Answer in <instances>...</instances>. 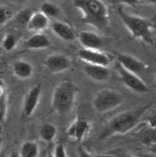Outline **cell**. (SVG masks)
Wrapping results in <instances>:
<instances>
[{
  "instance_id": "7c38bea8",
  "label": "cell",
  "mask_w": 156,
  "mask_h": 157,
  "mask_svg": "<svg viewBox=\"0 0 156 157\" xmlns=\"http://www.w3.org/2000/svg\"><path fill=\"white\" fill-rule=\"evenodd\" d=\"M77 39L83 48L99 50L103 44L101 37L91 31H82L77 34Z\"/></svg>"
},
{
  "instance_id": "7402d4cb",
  "label": "cell",
  "mask_w": 156,
  "mask_h": 157,
  "mask_svg": "<svg viewBox=\"0 0 156 157\" xmlns=\"http://www.w3.org/2000/svg\"><path fill=\"white\" fill-rule=\"evenodd\" d=\"M16 44H17L16 37L12 33H7V34H6L4 36L3 40H2L1 47L5 51L10 52V51H12L13 49L15 48Z\"/></svg>"
},
{
  "instance_id": "4fadbf2b",
  "label": "cell",
  "mask_w": 156,
  "mask_h": 157,
  "mask_svg": "<svg viewBox=\"0 0 156 157\" xmlns=\"http://www.w3.org/2000/svg\"><path fill=\"white\" fill-rule=\"evenodd\" d=\"M50 25L51 24L49 18L40 11H35L26 28L29 32H32L33 33H41L43 31L50 27Z\"/></svg>"
},
{
  "instance_id": "8fae6325",
  "label": "cell",
  "mask_w": 156,
  "mask_h": 157,
  "mask_svg": "<svg viewBox=\"0 0 156 157\" xmlns=\"http://www.w3.org/2000/svg\"><path fill=\"white\" fill-rule=\"evenodd\" d=\"M90 130V123L85 119L77 117L67 128V136L69 139L80 142Z\"/></svg>"
},
{
  "instance_id": "e0dca14e",
  "label": "cell",
  "mask_w": 156,
  "mask_h": 157,
  "mask_svg": "<svg viewBox=\"0 0 156 157\" xmlns=\"http://www.w3.org/2000/svg\"><path fill=\"white\" fill-rule=\"evenodd\" d=\"M51 45L48 37L41 33H34L25 40V46L29 49H45Z\"/></svg>"
},
{
  "instance_id": "ffe728a7",
  "label": "cell",
  "mask_w": 156,
  "mask_h": 157,
  "mask_svg": "<svg viewBox=\"0 0 156 157\" xmlns=\"http://www.w3.org/2000/svg\"><path fill=\"white\" fill-rule=\"evenodd\" d=\"M7 111H8V95L6 93V89L4 85V81L1 80V85H0V119H1L2 122H4L6 120Z\"/></svg>"
},
{
  "instance_id": "44dd1931",
  "label": "cell",
  "mask_w": 156,
  "mask_h": 157,
  "mask_svg": "<svg viewBox=\"0 0 156 157\" xmlns=\"http://www.w3.org/2000/svg\"><path fill=\"white\" fill-rule=\"evenodd\" d=\"M40 11L43 13L49 19L58 17L61 12L58 5H56L52 2H49V1H45L42 3Z\"/></svg>"
},
{
  "instance_id": "ba28073f",
  "label": "cell",
  "mask_w": 156,
  "mask_h": 157,
  "mask_svg": "<svg viewBox=\"0 0 156 157\" xmlns=\"http://www.w3.org/2000/svg\"><path fill=\"white\" fill-rule=\"evenodd\" d=\"M117 62L123 68L138 76L141 74L145 72L147 69V65L145 63L130 54H126V53L118 54Z\"/></svg>"
},
{
  "instance_id": "f1b7e54d",
  "label": "cell",
  "mask_w": 156,
  "mask_h": 157,
  "mask_svg": "<svg viewBox=\"0 0 156 157\" xmlns=\"http://www.w3.org/2000/svg\"><path fill=\"white\" fill-rule=\"evenodd\" d=\"M151 151L154 154V155H156V145H154L152 148H151Z\"/></svg>"
},
{
  "instance_id": "8992f818",
  "label": "cell",
  "mask_w": 156,
  "mask_h": 157,
  "mask_svg": "<svg viewBox=\"0 0 156 157\" xmlns=\"http://www.w3.org/2000/svg\"><path fill=\"white\" fill-rule=\"evenodd\" d=\"M117 71L119 74L120 80L126 87H127L132 92L137 94H147L149 93V88L144 83V81L140 78V76L129 72L123 68L120 65L118 64Z\"/></svg>"
},
{
  "instance_id": "f546056e",
  "label": "cell",
  "mask_w": 156,
  "mask_h": 157,
  "mask_svg": "<svg viewBox=\"0 0 156 157\" xmlns=\"http://www.w3.org/2000/svg\"><path fill=\"white\" fill-rule=\"evenodd\" d=\"M120 157H137V156H134V155H121Z\"/></svg>"
},
{
  "instance_id": "4dcf8cb0",
  "label": "cell",
  "mask_w": 156,
  "mask_h": 157,
  "mask_svg": "<svg viewBox=\"0 0 156 157\" xmlns=\"http://www.w3.org/2000/svg\"><path fill=\"white\" fill-rule=\"evenodd\" d=\"M47 157H55V156H54L53 153H49L48 155H47Z\"/></svg>"
},
{
  "instance_id": "ac0fdd59",
  "label": "cell",
  "mask_w": 156,
  "mask_h": 157,
  "mask_svg": "<svg viewBox=\"0 0 156 157\" xmlns=\"http://www.w3.org/2000/svg\"><path fill=\"white\" fill-rule=\"evenodd\" d=\"M57 132H58L57 127L54 124L46 122L40 126L39 135H40V138L43 142L49 143V142H52L54 140V138L57 136Z\"/></svg>"
},
{
  "instance_id": "5bb4252c",
  "label": "cell",
  "mask_w": 156,
  "mask_h": 157,
  "mask_svg": "<svg viewBox=\"0 0 156 157\" xmlns=\"http://www.w3.org/2000/svg\"><path fill=\"white\" fill-rule=\"evenodd\" d=\"M83 69H84V74L90 79L96 81V82H106L109 79V76H110L109 69L106 67L84 64Z\"/></svg>"
},
{
  "instance_id": "2e32d148",
  "label": "cell",
  "mask_w": 156,
  "mask_h": 157,
  "mask_svg": "<svg viewBox=\"0 0 156 157\" xmlns=\"http://www.w3.org/2000/svg\"><path fill=\"white\" fill-rule=\"evenodd\" d=\"M12 72L16 78L20 80H26L30 79L32 76L34 70L32 65L30 62L25 60H18L13 63Z\"/></svg>"
},
{
  "instance_id": "7a4b0ae2",
  "label": "cell",
  "mask_w": 156,
  "mask_h": 157,
  "mask_svg": "<svg viewBox=\"0 0 156 157\" xmlns=\"http://www.w3.org/2000/svg\"><path fill=\"white\" fill-rule=\"evenodd\" d=\"M145 109L146 108H136L116 115L104 127L101 138L104 139L112 135H124L129 132L139 123Z\"/></svg>"
},
{
  "instance_id": "3957f363",
  "label": "cell",
  "mask_w": 156,
  "mask_h": 157,
  "mask_svg": "<svg viewBox=\"0 0 156 157\" xmlns=\"http://www.w3.org/2000/svg\"><path fill=\"white\" fill-rule=\"evenodd\" d=\"M78 87L70 80L60 82L53 91L51 98V108L59 115L69 113L74 108Z\"/></svg>"
},
{
  "instance_id": "277c9868",
  "label": "cell",
  "mask_w": 156,
  "mask_h": 157,
  "mask_svg": "<svg viewBox=\"0 0 156 157\" xmlns=\"http://www.w3.org/2000/svg\"><path fill=\"white\" fill-rule=\"evenodd\" d=\"M118 13L134 38L145 42H152V24L147 19L128 13L122 6H119Z\"/></svg>"
},
{
  "instance_id": "6da1fadb",
  "label": "cell",
  "mask_w": 156,
  "mask_h": 157,
  "mask_svg": "<svg viewBox=\"0 0 156 157\" xmlns=\"http://www.w3.org/2000/svg\"><path fill=\"white\" fill-rule=\"evenodd\" d=\"M74 6L82 14L85 24L98 29L107 28L109 24V15L107 6L101 0H74Z\"/></svg>"
},
{
  "instance_id": "9c48e42d",
  "label": "cell",
  "mask_w": 156,
  "mask_h": 157,
  "mask_svg": "<svg viewBox=\"0 0 156 157\" xmlns=\"http://www.w3.org/2000/svg\"><path fill=\"white\" fill-rule=\"evenodd\" d=\"M41 85L40 84L32 86L24 97L23 104V113L24 117L29 118L35 112L40 102V98L41 95Z\"/></svg>"
},
{
  "instance_id": "603a6c76",
  "label": "cell",
  "mask_w": 156,
  "mask_h": 157,
  "mask_svg": "<svg viewBox=\"0 0 156 157\" xmlns=\"http://www.w3.org/2000/svg\"><path fill=\"white\" fill-rule=\"evenodd\" d=\"M35 11H32L31 8H24L18 13L15 16V20L19 24H22L24 26H27L29 24L33 13Z\"/></svg>"
},
{
  "instance_id": "30bf717a",
  "label": "cell",
  "mask_w": 156,
  "mask_h": 157,
  "mask_svg": "<svg viewBox=\"0 0 156 157\" xmlns=\"http://www.w3.org/2000/svg\"><path fill=\"white\" fill-rule=\"evenodd\" d=\"M44 65L50 72L61 73L67 71L71 67L72 61L67 55L55 53L49 55L45 59Z\"/></svg>"
},
{
  "instance_id": "83f0119b",
  "label": "cell",
  "mask_w": 156,
  "mask_h": 157,
  "mask_svg": "<svg viewBox=\"0 0 156 157\" xmlns=\"http://www.w3.org/2000/svg\"><path fill=\"white\" fill-rule=\"evenodd\" d=\"M7 157H21L20 156V153L17 152V151H13L9 154V155Z\"/></svg>"
},
{
  "instance_id": "484cf974",
  "label": "cell",
  "mask_w": 156,
  "mask_h": 157,
  "mask_svg": "<svg viewBox=\"0 0 156 157\" xmlns=\"http://www.w3.org/2000/svg\"><path fill=\"white\" fill-rule=\"evenodd\" d=\"M78 157H93V155H91L83 146H80L78 149Z\"/></svg>"
},
{
  "instance_id": "cb8c5ba5",
  "label": "cell",
  "mask_w": 156,
  "mask_h": 157,
  "mask_svg": "<svg viewBox=\"0 0 156 157\" xmlns=\"http://www.w3.org/2000/svg\"><path fill=\"white\" fill-rule=\"evenodd\" d=\"M10 13L11 11L8 8L5 7L3 6H0V24H1V26H3L4 24L7 23V21L9 20V18L11 16Z\"/></svg>"
},
{
  "instance_id": "d4e9b609",
  "label": "cell",
  "mask_w": 156,
  "mask_h": 157,
  "mask_svg": "<svg viewBox=\"0 0 156 157\" xmlns=\"http://www.w3.org/2000/svg\"><path fill=\"white\" fill-rule=\"evenodd\" d=\"M52 153H53L55 157H67V154L65 145L61 143H59L56 145Z\"/></svg>"
},
{
  "instance_id": "5b68a950",
  "label": "cell",
  "mask_w": 156,
  "mask_h": 157,
  "mask_svg": "<svg viewBox=\"0 0 156 157\" xmlns=\"http://www.w3.org/2000/svg\"><path fill=\"white\" fill-rule=\"evenodd\" d=\"M124 101V97L119 91L102 89L93 97V107L99 114H103L117 109Z\"/></svg>"
},
{
  "instance_id": "4316f807",
  "label": "cell",
  "mask_w": 156,
  "mask_h": 157,
  "mask_svg": "<svg viewBox=\"0 0 156 157\" xmlns=\"http://www.w3.org/2000/svg\"><path fill=\"white\" fill-rule=\"evenodd\" d=\"M93 157H117L114 155L110 154H100V155H93Z\"/></svg>"
},
{
  "instance_id": "d6986e66",
  "label": "cell",
  "mask_w": 156,
  "mask_h": 157,
  "mask_svg": "<svg viewBox=\"0 0 156 157\" xmlns=\"http://www.w3.org/2000/svg\"><path fill=\"white\" fill-rule=\"evenodd\" d=\"M21 157H39L40 147L35 141H25L20 147Z\"/></svg>"
},
{
  "instance_id": "52a82bcc",
  "label": "cell",
  "mask_w": 156,
  "mask_h": 157,
  "mask_svg": "<svg viewBox=\"0 0 156 157\" xmlns=\"http://www.w3.org/2000/svg\"><path fill=\"white\" fill-rule=\"evenodd\" d=\"M77 55H78V58L83 61L84 64L96 65V66L108 67L112 61L111 57L108 53H105L100 50L81 48L78 50Z\"/></svg>"
},
{
  "instance_id": "9a60e30c",
  "label": "cell",
  "mask_w": 156,
  "mask_h": 157,
  "mask_svg": "<svg viewBox=\"0 0 156 157\" xmlns=\"http://www.w3.org/2000/svg\"><path fill=\"white\" fill-rule=\"evenodd\" d=\"M50 28H51L52 32L63 40L73 41L77 38L75 33L72 29V27L66 23L58 22V21L53 22V23H51Z\"/></svg>"
}]
</instances>
